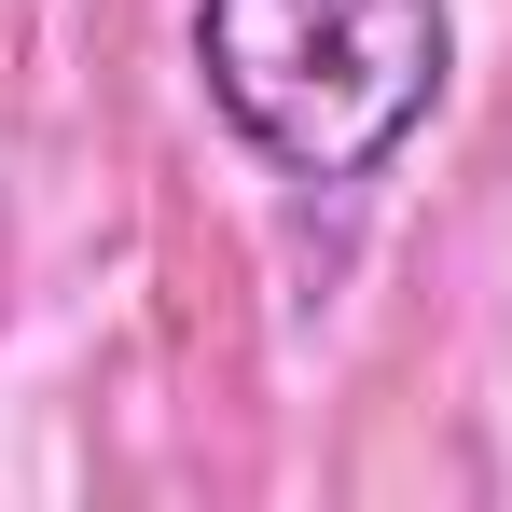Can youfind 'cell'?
I'll return each instance as SVG.
<instances>
[{"mask_svg": "<svg viewBox=\"0 0 512 512\" xmlns=\"http://www.w3.org/2000/svg\"><path fill=\"white\" fill-rule=\"evenodd\" d=\"M457 70L443 0H194V84L277 180H374Z\"/></svg>", "mask_w": 512, "mask_h": 512, "instance_id": "1", "label": "cell"}]
</instances>
